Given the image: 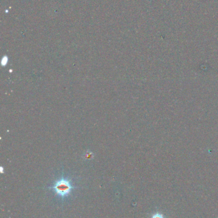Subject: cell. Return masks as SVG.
I'll list each match as a JSON object with an SVG mask.
<instances>
[{
  "label": "cell",
  "instance_id": "6da1fadb",
  "mask_svg": "<svg viewBox=\"0 0 218 218\" xmlns=\"http://www.w3.org/2000/svg\"><path fill=\"white\" fill-rule=\"evenodd\" d=\"M52 188L58 196L65 197L68 196L71 192L72 186L68 180L62 179L58 180Z\"/></svg>",
  "mask_w": 218,
  "mask_h": 218
},
{
  "label": "cell",
  "instance_id": "3957f363",
  "mask_svg": "<svg viewBox=\"0 0 218 218\" xmlns=\"http://www.w3.org/2000/svg\"><path fill=\"white\" fill-rule=\"evenodd\" d=\"M7 62H8V57H7V56H4L2 59V66H5L6 65Z\"/></svg>",
  "mask_w": 218,
  "mask_h": 218
},
{
  "label": "cell",
  "instance_id": "7a4b0ae2",
  "mask_svg": "<svg viewBox=\"0 0 218 218\" xmlns=\"http://www.w3.org/2000/svg\"><path fill=\"white\" fill-rule=\"evenodd\" d=\"M151 218H164V216L161 214V213H158V212H157L155 214H154Z\"/></svg>",
  "mask_w": 218,
  "mask_h": 218
}]
</instances>
